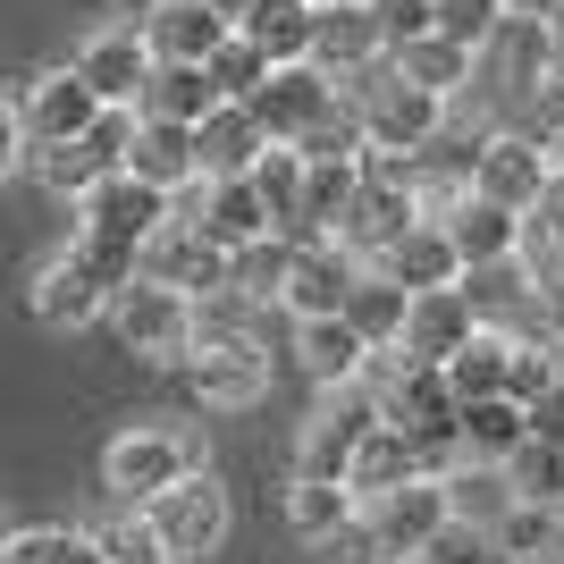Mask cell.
I'll use <instances>...</instances> for the list:
<instances>
[{
    "label": "cell",
    "instance_id": "obj_4",
    "mask_svg": "<svg viewBox=\"0 0 564 564\" xmlns=\"http://www.w3.org/2000/svg\"><path fill=\"white\" fill-rule=\"evenodd\" d=\"M143 522H152V540L169 547L177 564H203V556H219L228 547V531H236V506H228V480H219L212 464H194V471H177L152 506H143Z\"/></svg>",
    "mask_w": 564,
    "mask_h": 564
},
{
    "label": "cell",
    "instance_id": "obj_10",
    "mask_svg": "<svg viewBox=\"0 0 564 564\" xmlns=\"http://www.w3.org/2000/svg\"><path fill=\"white\" fill-rule=\"evenodd\" d=\"M337 110V76L312 68V59H286V68H261V85L245 94V118H253L270 143H295L312 118Z\"/></svg>",
    "mask_w": 564,
    "mask_h": 564
},
{
    "label": "cell",
    "instance_id": "obj_50",
    "mask_svg": "<svg viewBox=\"0 0 564 564\" xmlns=\"http://www.w3.org/2000/svg\"><path fill=\"white\" fill-rule=\"evenodd\" d=\"M531 212H547V219H556V228H564V169H556V177H547V194H540V203H531Z\"/></svg>",
    "mask_w": 564,
    "mask_h": 564
},
{
    "label": "cell",
    "instance_id": "obj_34",
    "mask_svg": "<svg viewBox=\"0 0 564 564\" xmlns=\"http://www.w3.org/2000/svg\"><path fill=\"white\" fill-rule=\"evenodd\" d=\"M438 480H447V522H471V531H489V522L514 506L506 464H455V471H438Z\"/></svg>",
    "mask_w": 564,
    "mask_h": 564
},
{
    "label": "cell",
    "instance_id": "obj_55",
    "mask_svg": "<svg viewBox=\"0 0 564 564\" xmlns=\"http://www.w3.org/2000/svg\"><path fill=\"white\" fill-rule=\"evenodd\" d=\"M0 531H9V514H0Z\"/></svg>",
    "mask_w": 564,
    "mask_h": 564
},
{
    "label": "cell",
    "instance_id": "obj_32",
    "mask_svg": "<svg viewBox=\"0 0 564 564\" xmlns=\"http://www.w3.org/2000/svg\"><path fill=\"white\" fill-rule=\"evenodd\" d=\"M245 177H253L270 228H279V236H304V152H295V143H261V161L245 169Z\"/></svg>",
    "mask_w": 564,
    "mask_h": 564
},
{
    "label": "cell",
    "instance_id": "obj_18",
    "mask_svg": "<svg viewBox=\"0 0 564 564\" xmlns=\"http://www.w3.org/2000/svg\"><path fill=\"white\" fill-rule=\"evenodd\" d=\"M94 85H85V76L76 68H51V76H34V85H25L18 94V118H25V143H59V135H85V127H94Z\"/></svg>",
    "mask_w": 564,
    "mask_h": 564
},
{
    "label": "cell",
    "instance_id": "obj_45",
    "mask_svg": "<svg viewBox=\"0 0 564 564\" xmlns=\"http://www.w3.org/2000/svg\"><path fill=\"white\" fill-rule=\"evenodd\" d=\"M362 9H371V25H379V51L430 34V0H362Z\"/></svg>",
    "mask_w": 564,
    "mask_h": 564
},
{
    "label": "cell",
    "instance_id": "obj_14",
    "mask_svg": "<svg viewBox=\"0 0 564 564\" xmlns=\"http://www.w3.org/2000/svg\"><path fill=\"white\" fill-rule=\"evenodd\" d=\"M471 295H464V279H447V286H413L404 295V321H397V354H413V362H447L455 346L471 337Z\"/></svg>",
    "mask_w": 564,
    "mask_h": 564
},
{
    "label": "cell",
    "instance_id": "obj_5",
    "mask_svg": "<svg viewBox=\"0 0 564 564\" xmlns=\"http://www.w3.org/2000/svg\"><path fill=\"white\" fill-rule=\"evenodd\" d=\"M422 219V203H413V177H404V152H362L354 161V194H346V212H337V245H346L354 261H371L379 245L397 228H413Z\"/></svg>",
    "mask_w": 564,
    "mask_h": 564
},
{
    "label": "cell",
    "instance_id": "obj_49",
    "mask_svg": "<svg viewBox=\"0 0 564 564\" xmlns=\"http://www.w3.org/2000/svg\"><path fill=\"white\" fill-rule=\"evenodd\" d=\"M152 9H161V0H101V18H110V25H143Z\"/></svg>",
    "mask_w": 564,
    "mask_h": 564
},
{
    "label": "cell",
    "instance_id": "obj_40",
    "mask_svg": "<svg viewBox=\"0 0 564 564\" xmlns=\"http://www.w3.org/2000/svg\"><path fill=\"white\" fill-rule=\"evenodd\" d=\"M506 25V0H430V34H447V43H464L471 59L489 51V34Z\"/></svg>",
    "mask_w": 564,
    "mask_h": 564
},
{
    "label": "cell",
    "instance_id": "obj_36",
    "mask_svg": "<svg viewBox=\"0 0 564 564\" xmlns=\"http://www.w3.org/2000/svg\"><path fill=\"white\" fill-rule=\"evenodd\" d=\"M362 329V346H397V321H404V286L397 279H379L371 261L354 270V286H346V304H337Z\"/></svg>",
    "mask_w": 564,
    "mask_h": 564
},
{
    "label": "cell",
    "instance_id": "obj_37",
    "mask_svg": "<svg viewBox=\"0 0 564 564\" xmlns=\"http://www.w3.org/2000/svg\"><path fill=\"white\" fill-rule=\"evenodd\" d=\"M85 540H94V556H101V564H177L161 540H152L143 506H110V514H101L94 531H85Z\"/></svg>",
    "mask_w": 564,
    "mask_h": 564
},
{
    "label": "cell",
    "instance_id": "obj_3",
    "mask_svg": "<svg viewBox=\"0 0 564 564\" xmlns=\"http://www.w3.org/2000/svg\"><path fill=\"white\" fill-rule=\"evenodd\" d=\"M194 464H212V438L203 430H186V422H127L101 447V497L110 506H152V497L177 480V471H194Z\"/></svg>",
    "mask_w": 564,
    "mask_h": 564
},
{
    "label": "cell",
    "instance_id": "obj_27",
    "mask_svg": "<svg viewBox=\"0 0 564 564\" xmlns=\"http://www.w3.org/2000/svg\"><path fill=\"white\" fill-rule=\"evenodd\" d=\"M489 540L514 564H556L564 556V497H514V506L489 522Z\"/></svg>",
    "mask_w": 564,
    "mask_h": 564
},
{
    "label": "cell",
    "instance_id": "obj_19",
    "mask_svg": "<svg viewBox=\"0 0 564 564\" xmlns=\"http://www.w3.org/2000/svg\"><path fill=\"white\" fill-rule=\"evenodd\" d=\"M371 270H379V279H397L404 295H413V286H447V279H464V261H455V245H447V228H438V219H413V228H397V236L371 253Z\"/></svg>",
    "mask_w": 564,
    "mask_h": 564
},
{
    "label": "cell",
    "instance_id": "obj_38",
    "mask_svg": "<svg viewBox=\"0 0 564 564\" xmlns=\"http://www.w3.org/2000/svg\"><path fill=\"white\" fill-rule=\"evenodd\" d=\"M286 261H295V236H253V245H236L228 253V286H245L253 304H279V286H286Z\"/></svg>",
    "mask_w": 564,
    "mask_h": 564
},
{
    "label": "cell",
    "instance_id": "obj_33",
    "mask_svg": "<svg viewBox=\"0 0 564 564\" xmlns=\"http://www.w3.org/2000/svg\"><path fill=\"white\" fill-rule=\"evenodd\" d=\"M506 354H514V337L489 329V321H471V337L438 362V371H447L455 397H506Z\"/></svg>",
    "mask_w": 564,
    "mask_h": 564
},
{
    "label": "cell",
    "instance_id": "obj_42",
    "mask_svg": "<svg viewBox=\"0 0 564 564\" xmlns=\"http://www.w3.org/2000/svg\"><path fill=\"white\" fill-rule=\"evenodd\" d=\"M261 68H270V59H261V51L245 43V34H228V43H219L212 59H203V76H212V94H219V101H245V94L261 85Z\"/></svg>",
    "mask_w": 564,
    "mask_h": 564
},
{
    "label": "cell",
    "instance_id": "obj_21",
    "mask_svg": "<svg viewBox=\"0 0 564 564\" xmlns=\"http://www.w3.org/2000/svg\"><path fill=\"white\" fill-rule=\"evenodd\" d=\"M127 177H143V186H161V194H177L186 177H203L194 169V127H177V118H143L135 110V135H127Z\"/></svg>",
    "mask_w": 564,
    "mask_h": 564
},
{
    "label": "cell",
    "instance_id": "obj_8",
    "mask_svg": "<svg viewBox=\"0 0 564 564\" xmlns=\"http://www.w3.org/2000/svg\"><path fill=\"white\" fill-rule=\"evenodd\" d=\"M362 522H371V540L388 564H422V547L438 540V522H447V480L438 471H413L397 489L362 497Z\"/></svg>",
    "mask_w": 564,
    "mask_h": 564
},
{
    "label": "cell",
    "instance_id": "obj_25",
    "mask_svg": "<svg viewBox=\"0 0 564 564\" xmlns=\"http://www.w3.org/2000/svg\"><path fill=\"white\" fill-rule=\"evenodd\" d=\"M438 228H447V245H455V261H464V270H489V261H514L522 212H506V203H489V194H464Z\"/></svg>",
    "mask_w": 564,
    "mask_h": 564
},
{
    "label": "cell",
    "instance_id": "obj_39",
    "mask_svg": "<svg viewBox=\"0 0 564 564\" xmlns=\"http://www.w3.org/2000/svg\"><path fill=\"white\" fill-rule=\"evenodd\" d=\"M0 564H101V556L68 522H34V531H0Z\"/></svg>",
    "mask_w": 564,
    "mask_h": 564
},
{
    "label": "cell",
    "instance_id": "obj_48",
    "mask_svg": "<svg viewBox=\"0 0 564 564\" xmlns=\"http://www.w3.org/2000/svg\"><path fill=\"white\" fill-rule=\"evenodd\" d=\"M25 169V118H18V101L0 94V177H18Z\"/></svg>",
    "mask_w": 564,
    "mask_h": 564
},
{
    "label": "cell",
    "instance_id": "obj_43",
    "mask_svg": "<svg viewBox=\"0 0 564 564\" xmlns=\"http://www.w3.org/2000/svg\"><path fill=\"white\" fill-rule=\"evenodd\" d=\"M295 152H304V161H362V118L337 101L329 118H312L304 135H295Z\"/></svg>",
    "mask_w": 564,
    "mask_h": 564
},
{
    "label": "cell",
    "instance_id": "obj_13",
    "mask_svg": "<svg viewBox=\"0 0 564 564\" xmlns=\"http://www.w3.org/2000/svg\"><path fill=\"white\" fill-rule=\"evenodd\" d=\"M177 371H186L194 404L245 413V404H261V388H270V346H186Z\"/></svg>",
    "mask_w": 564,
    "mask_h": 564
},
{
    "label": "cell",
    "instance_id": "obj_16",
    "mask_svg": "<svg viewBox=\"0 0 564 564\" xmlns=\"http://www.w3.org/2000/svg\"><path fill=\"white\" fill-rule=\"evenodd\" d=\"M135 279H161V286H177V295H203V286L228 279V253H219L212 236H194L186 219H161V228L143 236V253H135Z\"/></svg>",
    "mask_w": 564,
    "mask_h": 564
},
{
    "label": "cell",
    "instance_id": "obj_7",
    "mask_svg": "<svg viewBox=\"0 0 564 564\" xmlns=\"http://www.w3.org/2000/svg\"><path fill=\"white\" fill-rule=\"evenodd\" d=\"M127 135H135V110H127V101H101L85 135H59V143H25V169L43 177V194L76 203L85 186H101V177H110V169L127 161Z\"/></svg>",
    "mask_w": 564,
    "mask_h": 564
},
{
    "label": "cell",
    "instance_id": "obj_23",
    "mask_svg": "<svg viewBox=\"0 0 564 564\" xmlns=\"http://www.w3.org/2000/svg\"><path fill=\"white\" fill-rule=\"evenodd\" d=\"M261 127L245 118V101H212V110L194 118V169L203 177H245V169L261 161Z\"/></svg>",
    "mask_w": 564,
    "mask_h": 564
},
{
    "label": "cell",
    "instance_id": "obj_26",
    "mask_svg": "<svg viewBox=\"0 0 564 564\" xmlns=\"http://www.w3.org/2000/svg\"><path fill=\"white\" fill-rule=\"evenodd\" d=\"M362 59H379V25L362 0H312V68H362Z\"/></svg>",
    "mask_w": 564,
    "mask_h": 564
},
{
    "label": "cell",
    "instance_id": "obj_2",
    "mask_svg": "<svg viewBox=\"0 0 564 564\" xmlns=\"http://www.w3.org/2000/svg\"><path fill=\"white\" fill-rule=\"evenodd\" d=\"M337 101L362 118V152H413V143H430V135H438V118H447V101L422 94V85H404L388 51L337 76Z\"/></svg>",
    "mask_w": 564,
    "mask_h": 564
},
{
    "label": "cell",
    "instance_id": "obj_31",
    "mask_svg": "<svg viewBox=\"0 0 564 564\" xmlns=\"http://www.w3.org/2000/svg\"><path fill=\"white\" fill-rule=\"evenodd\" d=\"M212 101H219V94H212V76H203V59H152L135 110H143V118H177V127H194Z\"/></svg>",
    "mask_w": 564,
    "mask_h": 564
},
{
    "label": "cell",
    "instance_id": "obj_30",
    "mask_svg": "<svg viewBox=\"0 0 564 564\" xmlns=\"http://www.w3.org/2000/svg\"><path fill=\"white\" fill-rule=\"evenodd\" d=\"M388 59H397V76H404V85H422V94H438V101H447V94H464L471 76H480V59H471L464 43H447V34H413V43H397Z\"/></svg>",
    "mask_w": 564,
    "mask_h": 564
},
{
    "label": "cell",
    "instance_id": "obj_35",
    "mask_svg": "<svg viewBox=\"0 0 564 564\" xmlns=\"http://www.w3.org/2000/svg\"><path fill=\"white\" fill-rule=\"evenodd\" d=\"M346 514H354L346 480H321V471H295V480H286V531H295V540H329Z\"/></svg>",
    "mask_w": 564,
    "mask_h": 564
},
{
    "label": "cell",
    "instance_id": "obj_11",
    "mask_svg": "<svg viewBox=\"0 0 564 564\" xmlns=\"http://www.w3.org/2000/svg\"><path fill=\"white\" fill-rule=\"evenodd\" d=\"M547 177H556V161H547V143H531L522 127H489L480 152H471V194H489L506 212H531L547 194Z\"/></svg>",
    "mask_w": 564,
    "mask_h": 564
},
{
    "label": "cell",
    "instance_id": "obj_52",
    "mask_svg": "<svg viewBox=\"0 0 564 564\" xmlns=\"http://www.w3.org/2000/svg\"><path fill=\"white\" fill-rule=\"evenodd\" d=\"M547 68L564 76V9H556V18H547Z\"/></svg>",
    "mask_w": 564,
    "mask_h": 564
},
{
    "label": "cell",
    "instance_id": "obj_15",
    "mask_svg": "<svg viewBox=\"0 0 564 564\" xmlns=\"http://www.w3.org/2000/svg\"><path fill=\"white\" fill-rule=\"evenodd\" d=\"M362 261L337 245V236H295V261H286V286H279V312L286 321H312V312H337L346 286Z\"/></svg>",
    "mask_w": 564,
    "mask_h": 564
},
{
    "label": "cell",
    "instance_id": "obj_12",
    "mask_svg": "<svg viewBox=\"0 0 564 564\" xmlns=\"http://www.w3.org/2000/svg\"><path fill=\"white\" fill-rule=\"evenodd\" d=\"M110 295H118V286L101 279L94 261L76 253V245H59V253L34 270V295H25V304H34V321H43V329L76 337V329H94L101 312H110Z\"/></svg>",
    "mask_w": 564,
    "mask_h": 564
},
{
    "label": "cell",
    "instance_id": "obj_29",
    "mask_svg": "<svg viewBox=\"0 0 564 564\" xmlns=\"http://www.w3.org/2000/svg\"><path fill=\"white\" fill-rule=\"evenodd\" d=\"M236 34L270 59V68H286V59H312V0H253L245 18H236Z\"/></svg>",
    "mask_w": 564,
    "mask_h": 564
},
{
    "label": "cell",
    "instance_id": "obj_44",
    "mask_svg": "<svg viewBox=\"0 0 564 564\" xmlns=\"http://www.w3.org/2000/svg\"><path fill=\"white\" fill-rule=\"evenodd\" d=\"M422 564H514L489 531H471V522H438V540L422 547Z\"/></svg>",
    "mask_w": 564,
    "mask_h": 564
},
{
    "label": "cell",
    "instance_id": "obj_6",
    "mask_svg": "<svg viewBox=\"0 0 564 564\" xmlns=\"http://www.w3.org/2000/svg\"><path fill=\"white\" fill-rule=\"evenodd\" d=\"M101 321H110L118 346L135 354V362H152V371H177L186 346H194V295H177V286H161V279H127Z\"/></svg>",
    "mask_w": 564,
    "mask_h": 564
},
{
    "label": "cell",
    "instance_id": "obj_47",
    "mask_svg": "<svg viewBox=\"0 0 564 564\" xmlns=\"http://www.w3.org/2000/svg\"><path fill=\"white\" fill-rule=\"evenodd\" d=\"M522 413H531V430H540V438H556V447H564V379H547Z\"/></svg>",
    "mask_w": 564,
    "mask_h": 564
},
{
    "label": "cell",
    "instance_id": "obj_22",
    "mask_svg": "<svg viewBox=\"0 0 564 564\" xmlns=\"http://www.w3.org/2000/svg\"><path fill=\"white\" fill-rule=\"evenodd\" d=\"M295 362H304L312 388H337V379H362L371 346H362V329L346 312H312V321H295Z\"/></svg>",
    "mask_w": 564,
    "mask_h": 564
},
{
    "label": "cell",
    "instance_id": "obj_17",
    "mask_svg": "<svg viewBox=\"0 0 564 564\" xmlns=\"http://www.w3.org/2000/svg\"><path fill=\"white\" fill-rule=\"evenodd\" d=\"M68 68L94 85V101H127V110H135L143 76H152V51H143L135 25H101V34H85V51H76Z\"/></svg>",
    "mask_w": 564,
    "mask_h": 564
},
{
    "label": "cell",
    "instance_id": "obj_51",
    "mask_svg": "<svg viewBox=\"0 0 564 564\" xmlns=\"http://www.w3.org/2000/svg\"><path fill=\"white\" fill-rule=\"evenodd\" d=\"M556 9H564V0H506V18H540V25L556 18Z\"/></svg>",
    "mask_w": 564,
    "mask_h": 564
},
{
    "label": "cell",
    "instance_id": "obj_28",
    "mask_svg": "<svg viewBox=\"0 0 564 564\" xmlns=\"http://www.w3.org/2000/svg\"><path fill=\"white\" fill-rule=\"evenodd\" d=\"M413 471H422V447H413L397 422H371V430H362V447L346 455V489H354V506H362V497L397 489V480H413Z\"/></svg>",
    "mask_w": 564,
    "mask_h": 564
},
{
    "label": "cell",
    "instance_id": "obj_1",
    "mask_svg": "<svg viewBox=\"0 0 564 564\" xmlns=\"http://www.w3.org/2000/svg\"><path fill=\"white\" fill-rule=\"evenodd\" d=\"M68 212H76L68 245H76L85 261H94V270H101L110 286H127V279H135L143 236H152V228L169 219V194H161V186H143V177H127V169H110L101 186H85V194H76Z\"/></svg>",
    "mask_w": 564,
    "mask_h": 564
},
{
    "label": "cell",
    "instance_id": "obj_41",
    "mask_svg": "<svg viewBox=\"0 0 564 564\" xmlns=\"http://www.w3.org/2000/svg\"><path fill=\"white\" fill-rule=\"evenodd\" d=\"M506 480H514V497H564V447L522 430V447L506 455Z\"/></svg>",
    "mask_w": 564,
    "mask_h": 564
},
{
    "label": "cell",
    "instance_id": "obj_46",
    "mask_svg": "<svg viewBox=\"0 0 564 564\" xmlns=\"http://www.w3.org/2000/svg\"><path fill=\"white\" fill-rule=\"evenodd\" d=\"M312 547H321V564H388V556H379V540H371V522H362V506L337 522L329 540H312Z\"/></svg>",
    "mask_w": 564,
    "mask_h": 564
},
{
    "label": "cell",
    "instance_id": "obj_9",
    "mask_svg": "<svg viewBox=\"0 0 564 564\" xmlns=\"http://www.w3.org/2000/svg\"><path fill=\"white\" fill-rule=\"evenodd\" d=\"M379 422V397L362 388V379H337V388H321V404H312V422L295 430V471H321V480H346V455L362 447V430Z\"/></svg>",
    "mask_w": 564,
    "mask_h": 564
},
{
    "label": "cell",
    "instance_id": "obj_56",
    "mask_svg": "<svg viewBox=\"0 0 564 564\" xmlns=\"http://www.w3.org/2000/svg\"><path fill=\"white\" fill-rule=\"evenodd\" d=\"M556 564H564V556H556Z\"/></svg>",
    "mask_w": 564,
    "mask_h": 564
},
{
    "label": "cell",
    "instance_id": "obj_24",
    "mask_svg": "<svg viewBox=\"0 0 564 564\" xmlns=\"http://www.w3.org/2000/svg\"><path fill=\"white\" fill-rule=\"evenodd\" d=\"M522 430H531V413L514 397H455V455L464 464H506L522 447Z\"/></svg>",
    "mask_w": 564,
    "mask_h": 564
},
{
    "label": "cell",
    "instance_id": "obj_54",
    "mask_svg": "<svg viewBox=\"0 0 564 564\" xmlns=\"http://www.w3.org/2000/svg\"><path fill=\"white\" fill-rule=\"evenodd\" d=\"M547 161H556V169H564V135H556V143H547Z\"/></svg>",
    "mask_w": 564,
    "mask_h": 564
},
{
    "label": "cell",
    "instance_id": "obj_53",
    "mask_svg": "<svg viewBox=\"0 0 564 564\" xmlns=\"http://www.w3.org/2000/svg\"><path fill=\"white\" fill-rule=\"evenodd\" d=\"M212 9H219V18H228V25H236V18H245V9H253V0H212Z\"/></svg>",
    "mask_w": 564,
    "mask_h": 564
},
{
    "label": "cell",
    "instance_id": "obj_20",
    "mask_svg": "<svg viewBox=\"0 0 564 564\" xmlns=\"http://www.w3.org/2000/svg\"><path fill=\"white\" fill-rule=\"evenodd\" d=\"M135 34H143V51H152V59H212L236 25L219 18L212 0H161V9H152Z\"/></svg>",
    "mask_w": 564,
    "mask_h": 564
}]
</instances>
